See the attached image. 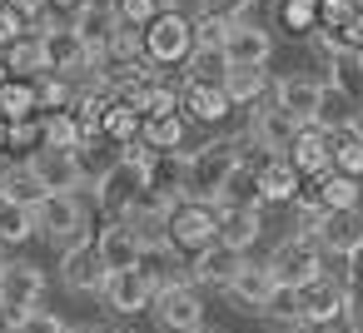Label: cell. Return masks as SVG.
Here are the masks:
<instances>
[{"label":"cell","mask_w":363,"mask_h":333,"mask_svg":"<svg viewBox=\"0 0 363 333\" xmlns=\"http://www.w3.org/2000/svg\"><path fill=\"white\" fill-rule=\"evenodd\" d=\"M11 11H16L26 26H35L40 16H50V0H11Z\"/></svg>","instance_id":"53"},{"label":"cell","mask_w":363,"mask_h":333,"mask_svg":"<svg viewBox=\"0 0 363 333\" xmlns=\"http://www.w3.org/2000/svg\"><path fill=\"white\" fill-rule=\"evenodd\" d=\"M80 6H120V0H80Z\"/></svg>","instance_id":"57"},{"label":"cell","mask_w":363,"mask_h":333,"mask_svg":"<svg viewBox=\"0 0 363 333\" xmlns=\"http://www.w3.org/2000/svg\"><path fill=\"white\" fill-rule=\"evenodd\" d=\"M169 115H179V85H155V95H150V105H145V120H169Z\"/></svg>","instance_id":"48"},{"label":"cell","mask_w":363,"mask_h":333,"mask_svg":"<svg viewBox=\"0 0 363 333\" xmlns=\"http://www.w3.org/2000/svg\"><path fill=\"white\" fill-rule=\"evenodd\" d=\"M40 229H35V209H26V204H0V249H21L26 239H35Z\"/></svg>","instance_id":"37"},{"label":"cell","mask_w":363,"mask_h":333,"mask_svg":"<svg viewBox=\"0 0 363 333\" xmlns=\"http://www.w3.org/2000/svg\"><path fill=\"white\" fill-rule=\"evenodd\" d=\"M0 194H6L11 204H26V209H35L45 199V189L30 174V164H0Z\"/></svg>","instance_id":"34"},{"label":"cell","mask_w":363,"mask_h":333,"mask_svg":"<svg viewBox=\"0 0 363 333\" xmlns=\"http://www.w3.org/2000/svg\"><path fill=\"white\" fill-rule=\"evenodd\" d=\"M0 60H6L11 80H40L45 75V60H40V40L35 35H21L11 50H0Z\"/></svg>","instance_id":"36"},{"label":"cell","mask_w":363,"mask_h":333,"mask_svg":"<svg viewBox=\"0 0 363 333\" xmlns=\"http://www.w3.org/2000/svg\"><path fill=\"white\" fill-rule=\"evenodd\" d=\"M115 16H120V26H130V30H145L160 11H155V0H120L115 6Z\"/></svg>","instance_id":"49"},{"label":"cell","mask_w":363,"mask_h":333,"mask_svg":"<svg viewBox=\"0 0 363 333\" xmlns=\"http://www.w3.org/2000/svg\"><path fill=\"white\" fill-rule=\"evenodd\" d=\"M6 135H11V125H6V120H0V149H6Z\"/></svg>","instance_id":"58"},{"label":"cell","mask_w":363,"mask_h":333,"mask_svg":"<svg viewBox=\"0 0 363 333\" xmlns=\"http://www.w3.org/2000/svg\"><path fill=\"white\" fill-rule=\"evenodd\" d=\"M224 35H229V21H204V16H194V45H224Z\"/></svg>","instance_id":"52"},{"label":"cell","mask_w":363,"mask_h":333,"mask_svg":"<svg viewBox=\"0 0 363 333\" xmlns=\"http://www.w3.org/2000/svg\"><path fill=\"white\" fill-rule=\"evenodd\" d=\"M284 159L294 164V174H298V179H323V174L333 169V135H323V130L303 125V130L294 135V145L284 149Z\"/></svg>","instance_id":"14"},{"label":"cell","mask_w":363,"mask_h":333,"mask_svg":"<svg viewBox=\"0 0 363 333\" xmlns=\"http://www.w3.org/2000/svg\"><path fill=\"white\" fill-rule=\"evenodd\" d=\"M264 318H274V323H284V328H303L298 288H274V298L264 303Z\"/></svg>","instance_id":"44"},{"label":"cell","mask_w":363,"mask_h":333,"mask_svg":"<svg viewBox=\"0 0 363 333\" xmlns=\"http://www.w3.org/2000/svg\"><path fill=\"white\" fill-rule=\"evenodd\" d=\"M229 95H224V85H199V80H184L179 85V115L184 120H194V125H219V120H229Z\"/></svg>","instance_id":"21"},{"label":"cell","mask_w":363,"mask_h":333,"mask_svg":"<svg viewBox=\"0 0 363 333\" xmlns=\"http://www.w3.org/2000/svg\"><path fill=\"white\" fill-rule=\"evenodd\" d=\"M50 11H70V16H75V11H80V0H50Z\"/></svg>","instance_id":"55"},{"label":"cell","mask_w":363,"mask_h":333,"mask_svg":"<svg viewBox=\"0 0 363 333\" xmlns=\"http://www.w3.org/2000/svg\"><path fill=\"white\" fill-rule=\"evenodd\" d=\"M219 50H224L229 70H234V65H269V55H274V35H269L259 21H234Z\"/></svg>","instance_id":"16"},{"label":"cell","mask_w":363,"mask_h":333,"mask_svg":"<svg viewBox=\"0 0 363 333\" xmlns=\"http://www.w3.org/2000/svg\"><path fill=\"white\" fill-rule=\"evenodd\" d=\"M264 269L274 273L279 288H303L308 278L323 273V249H318L313 239H303V234H289V239L264 259Z\"/></svg>","instance_id":"7"},{"label":"cell","mask_w":363,"mask_h":333,"mask_svg":"<svg viewBox=\"0 0 363 333\" xmlns=\"http://www.w3.org/2000/svg\"><path fill=\"white\" fill-rule=\"evenodd\" d=\"M259 234H264V209H219V244L249 254Z\"/></svg>","instance_id":"30"},{"label":"cell","mask_w":363,"mask_h":333,"mask_svg":"<svg viewBox=\"0 0 363 333\" xmlns=\"http://www.w3.org/2000/svg\"><path fill=\"white\" fill-rule=\"evenodd\" d=\"M274 288H279V283H274V273H269L264 264H254V259H244V269H239V273L229 278V288H224V293H229V303H234V308H249V313H264V303L274 298Z\"/></svg>","instance_id":"23"},{"label":"cell","mask_w":363,"mask_h":333,"mask_svg":"<svg viewBox=\"0 0 363 333\" xmlns=\"http://www.w3.org/2000/svg\"><path fill=\"white\" fill-rule=\"evenodd\" d=\"M343 323L348 333H363V278L358 273L343 278Z\"/></svg>","instance_id":"47"},{"label":"cell","mask_w":363,"mask_h":333,"mask_svg":"<svg viewBox=\"0 0 363 333\" xmlns=\"http://www.w3.org/2000/svg\"><path fill=\"white\" fill-rule=\"evenodd\" d=\"M313 244L323 249V259L333 254V259L348 264L358 254V244H363V209H328L318 219V229H313Z\"/></svg>","instance_id":"11"},{"label":"cell","mask_w":363,"mask_h":333,"mask_svg":"<svg viewBox=\"0 0 363 333\" xmlns=\"http://www.w3.org/2000/svg\"><path fill=\"white\" fill-rule=\"evenodd\" d=\"M298 333H328V328H298Z\"/></svg>","instance_id":"60"},{"label":"cell","mask_w":363,"mask_h":333,"mask_svg":"<svg viewBox=\"0 0 363 333\" xmlns=\"http://www.w3.org/2000/svg\"><path fill=\"white\" fill-rule=\"evenodd\" d=\"M35 40H40V60H45V75H65V80H90L95 75V60H90V50L80 45V35L70 30V21H60L55 11L50 16H40L35 26H26Z\"/></svg>","instance_id":"2"},{"label":"cell","mask_w":363,"mask_h":333,"mask_svg":"<svg viewBox=\"0 0 363 333\" xmlns=\"http://www.w3.org/2000/svg\"><path fill=\"white\" fill-rule=\"evenodd\" d=\"M318 90H323V80H318V75H284V80H274L269 100H274V105H279L289 120H298V125H313Z\"/></svg>","instance_id":"17"},{"label":"cell","mask_w":363,"mask_h":333,"mask_svg":"<svg viewBox=\"0 0 363 333\" xmlns=\"http://www.w3.org/2000/svg\"><path fill=\"white\" fill-rule=\"evenodd\" d=\"M353 135H358V140H363V115H358V120H353Z\"/></svg>","instance_id":"59"},{"label":"cell","mask_w":363,"mask_h":333,"mask_svg":"<svg viewBox=\"0 0 363 333\" xmlns=\"http://www.w3.org/2000/svg\"><path fill=\"white\" fill-rule=\"evenodd\" d=\"M95 254H100V264H105V273H120V269H140V254H145V244H140V234L125 224V219H110L105 229H95Z\"/></svg>","instance_id":"15"},{"label":"cell","mask_w":363,"mask_h":333,"mask_svg":"<svg viewBox=\"0 0 363 333\" xmlns=\"http://www.w3.org/2000/svg\"><path fill=\"white\" fill-rule=\"evenodd\" d=\"M150 313H155V318H160V328H169V333H194V328H204V298H199V288H194V283L155 288Z\"/></svg>","instance_id":"8"},{"label":"cell","mask_w":363,"mask_h":333,"mask_svg":"<svg viewBox=\"0 0 363 333\" xmlns=\"http://www.w3.org/2000/svg\"><path fill=\"white\" fill-rule=\"evenodd\" d=\"M40 149H65V154H75V149H80V120H75L70 110L45 115V120H40Z\"/></svg>","instance_id":"41"},{"label":"cell","mask_w":363,"mask_h":333,"mask_svg":"<svg viewBox=\"0 0 363 333\" xmlns=\"http://www.w3.org/2000/svg\"><path fill=\"white\" fill-rule=\"evenodd\" d=\"M145 179H150V194H155V199L179 204V199H184V149L155 154V164L145 169Z\"/></svg>","instance_id":"28"},{"label":"cell","mask_w":363,"mask_h":333,"mask_svg":"<svg viewBox=\"0 0 363 333\" xmlns=\"http://www.w3.org/2000/svg\"><path fill=\"white\" fill-rule=\"evenodd\" d=\"M140 125H145V115L130 110V105H115V100H110V110L100 115V135H105L110 145H120V149H125L130 140H140Z\"/></svg>","instance_id":"40"},{"label":"cell","mask_w":363,"mask_h":333,"mask_svg":"<svg viewBox=\"0 0 363 333\" xmlns=\"http://www.w3.org/2000/svg\"><path fill=\"white\" fill-rule=\"evenodd\" d=\"M303 184L313 189V199L323 204V214H328V209H363L358 179H348V174H338V169H328L323 179H303Z\"/></svg>","instance_id":"31"},{"label":"cell","mask_w":363,"mask_h":333,"mask_svg":"<svg viewBox=\"0 0 363 333\" xmlns=\"http://www.w3.org/2000/svg\"><path fill=\"white\" fill-rule=\"evenodd\" d=\"M21 35H30V30H26V21H21L11 6H0V50H11Z\"/></svg>","instance_id":"51"},{"label":"cell","mask_w":363,"mask_h":333,"mask_svg":"<svg viewBox=\"0 0 363 333\" xmlns=\"http://www.w3.org/2000/svg\"><path fill=\"white\" fill-rule=\"evenodd\" d=\"M140 50H145V60H150L155 70L184 65L189 50H194V21H189L184 11H160V16L140 30Z\"/></svg>","instance_id":"3"},{"label":"cell","mask_w":363,"mask_h":333,"mask_svg":"<svg viewBox=\"0 0 363 333\" xmlns=\"http://www.w3.org/2000/svg\"><path fill=\"white\" fill-rule=\"evenodd\" d=\"M348 273H358V278H363V244H358V254L348 259Z\"/></svg>","instance_id":"54"},{"label":"cell","mask_w":363,"mask_h":333,"mask_svg":"<svg viewBox=\"0 0 363 333\" xmlns=\"http://www.w3.org/2000/svg\"><path fill=\"white\" fill-rule=\"evenodd\" d=\"M333 169L348 174V179H363V140L348 130V135H333Z\"/></svg>","instance_id":"43"},{"label":"cell","mask_w":363,"mask_h":333,"mask_svg":"<svg viewBox=\"0 0 363 333\" xmlns=\"http://www.w3.org/2000/svg\"><path fill=\"white\" fill-rule=\"evenodd\" d=\"M259 6V0H199V16L204 21H249V11Z\"/></svg>","instance_id":"46"},{"label":"cell","mask_w":363,"mask_h":333,"mask_svg":"<svg viewBox=\"0 0 363 333\" xmlns=\"http://www.w3.org/2000/svg\"><path fill=\"white\" fill-rule=\"evenodd\" d=\"M164 239H169L184 259H194L199 249H209V244L219 239V209H214V204H189V199H179V204L169 209Z\"/></svg>","instance_id":"6"},{"label":"cell","mask_w":363,"mask_h":333,"mask_svg":"<svg viewBox=\"0 0 363 333\" xmlns=\"http://www.w3.org/2000/svg\"><path fill=\"white\" fill-rule=\"evenodd\" d=\"M184 135H189V120H184V115L145 120V125H140V140H145L155 154H174V149H184Z\"/></svg>","instance_id":"35"},{"label":"cell","mask_w":363,"mask_h":333,"mask_svg":"<svg viewBox=\"0 0 363 333\" xmlns=\"http://www.w3.org/2000/svg\"><path fill=\"white\" fill-rule=\"evenodd\" d=\"M145 194H150V179H145V169H140V164H130V159H120V164L95 184V204H100L110 219H125Z\"/></svg>","instance_id":"9"},{"label":"cell","mask_w":363,"mask_h":333,"mask_svg":"<svg viewBox=\"0 0 363 333\" xmlns=\"http://www.w3.org/2000/svg\"><path fill=\"white\" fill-rule=\"evenodd\" d=\"M269 90H274V80H269V70L264 65H234L229 75H224V95H229V105L239 110H254V105H264L269 100Z\"/></svg>","instance_id":"26"},{"label":"cell","mask_w":363,"mask_h":333,"mask_svg":"<svg viewBox=\"0 0 363 333\" xmlns=\"http://www.w3.org/2000/svg\"><path fill=\"white\" fill-rule=\"evenodd\" d=\"M45 293V273L30 259H6L0 264V328H11L21 313H30Z\"/></svg>","instance_id":"5"},{"label":"cell","mask_w":363,"mask_h":333,"mask_svg":"<svg viewBox=\"0 0 363 333\" xmlns=\"http://www.w3.org/2000/svg\"><path fill=\"white\" fill-rule=\"evenodd\" d=\"M298 308H303V328H333L343 323V278L338 273H318L298 288Z\"/></svg>","instance_id":"10"},{"label":"cell","mask_w":363,"mask_h":333,"mask_svg":"<svg viewBox=\"0 0 363 333\" xmlns=\"http://www.w3.org/2000/svg\"><path fill=\"white\" fill-rule=\"evenodd\" d=\"M0 6H11V0H0Z\"/></svg>","instance_id":"62"},{"label":"cell","mask_w":363,"mask_h":333,"mask_svg":"<svg viewBox=\"0 0 363 333\" xmlns=\"http://www.w3.org/2000/svg\"><path fill=\"white\" fill-rule=\"evenodd\" d=\"M254 179H259V204H294L298 189H303V179L294 174V164H289L284 154L264 159V164L254 169Z\"/></svg>","instance_id":"24"},{"label":"cell","mask_w":363,"mask_h":333,"mask_svg":"<svg viewBox=\"0 0 363 333\" xmlns=\"http://www.w3.org/2000/svg\"><path fill=\"white\" fill-rule=\"evenodd\" d=\"M244 259L249 254H239V249H229V244H209V249H199L194 259H189V269H184V278L194 283V288H229V278L244 269Z\"/></svg>","instance_id":"13"},{"label":"cell","mask_w":363,"mask_h":333,"mask_svg":"<svg viewBox=\"0 0 363 333\" xmlns=\"http://www.w3.org/2000/svg\"><path fill=\"white\" fill-rule=\"evenodd\" d=\"M35 229L60 249L90 244V204L80 194H45L35 204Z\"/></svg>","instance_id":"4"},{"label":"cell","mask_w":363,"mask_h":333,"mask_svg":"<svg viewBox=\"0 0 363 333\" xmlns=\"http://www.w3.org/2000/svg\"><path fill=\"white\" fill-rule=\"evenodd\" d=\"M100 298H105V308H110V313L135 318V313H145V308H150L155 288L145 283V273H140V269H120V273H110V278H105Z\"/></svg>","instance_id":"19"},{"label":"cell","mask_w":363,"mask_h":333,"mask_svg":"<svg viewBox=\"0 0 363 333\" xmlns=\"http://www.w3.org/2000/svg\"><path fill=\"white\" fill-rule=\"evenodd\" d=\"M179 6H189V0H155V11H179Z\"/></svg>","instance_id":"56"},{"label":"cell","mask_w":363,"mask_h":333,"mask_svg":"<svg viewBox=\"0 0 363 333\" xmlns=\"http://www.w3.org/2000/svg\"><path fill=\"white\" fill-rule=\"evenodd\" d=\"M26 164H30V174L40 179L45 194H75V189H85L80 169H75V154H65V149H35Z\"/></svg>","instance_id":"22"},{"label":"cell","mask_w":363,"mask_h":333,"mask_svg":"<svg viewBox=\"0 0 363 333\" xmlns=\"http://www.w3.org/2000/svg\"><path fill=\"white\" fill-rule=\"evenodd\" d=\"M229 75V60L219 45H194L189 60H184V80H199V85H224Z\"/></svg>","instance_id":"38"},{"label":"cell","mask_w":363,"mask_h":333,"mask_svg":"<svg viewBox=\"0 0 363 333\" xmlns=\"http://www.w3.org/2000/svg\"><path fill=\"white\" fill-rule=\"evenodd\" d=\"M274 21L289 35H313L318 30V0H274Z\"/></svg>","instance_id":"39"},{"label":"cell","mask_w":363,"mask_h":333,"mask_svg":"<svg viewBox=\"0 0 363 333\" xmlns=\"http://www.w3.org/2000/svg\"><path fill=\"white\" fill-rule=\"evenodd\" d=\"M0 264H6V259H0Z\"/></svg>","instance_id":"64"},{"label":"cell","mask_w":363,"mask_h":333,"mask_svg":"<svg viewBox=\"0 0 363 333\" xmlns=\"http://www.w3.org/2000/svg\"><path fill=\"white\" fill-rule=\"evenodd\" d=\"M35 105L50 110V115L70 110V105H75V80H65V75H40V80H35Z\"/></svg>","instance_id":"42"},{"label":"cell","mask_w":363,"mask_h":333,"mask_svg":"<svg viewBox=\"0 0 363 333\" xmlns=\"http://www.w3.org/2000/svg\"><path fill=\"white\" fill-rule=\"evenodd\" d=\"M239 149H244L239 135H219L199 149H184V199L189 204H214L224 179L239 169Z\"/></svg>","instance_id":"1"},{"label":"cell","mask_w":363,"mask_h":333,"mask_svg":"<svg viewBox=\"0 0 363 333\" xmlns=\"http://www.w3.org/2000/svg\"><path fill=\"white\" fill-rule=\"evenodd\" d=\"M323 85H333L343 100H353L358 110H363V55L358 50H338V55H328L323 60Z\"/></svg>","instance_id":"27"},{"label":"cell","mask_w":363,"mask_h":333,"mask_svg":"<svg viewBox=\"0 0 363 333\" xmlns=\"http://www.w3.org/2000/svg\"><path fill=\"white\" fill-rule=\"evenodd\" d=\"M40 105H35V80H6L0 85V120L6 125H21V120H35Z\"/></svg>","instance_id":"33"},{"label":"cell","mask_w":363,"mask_h":333,"mask_svg":"<svg viewBox=\"0 0 363 333\" xmlns=\"http://www.w3.org/2000/svg\"><path fill=\"white\" fill-rule=\"evenodd\" d=\"M184 269H189V259H184L174 244H145V254H140V273H145V283H150V288L189 283V278H184Z\"/></svg>","instance_id":"25"},{"label":"cell","mask_w":363,"mask_h":333,"mask_svg":"<svg viewBox=\"0 0 363 333\" xmlns=\"http://www.w3.org/2000/svg\"><path fill=\"white\" fill-rule=\"evenodd\" d=\"M115 164H120V145H110V140H85L75 149V169H80V184L85 189H95Z\"/></svg>","instance_id":"32"},{"label":"cell","mask_w":363,"mask_h":333,"mask_svg":"<svg viewBox=\"0 0 363 333\" xmlns=\"http://www.w3.org/2000/svg\"><path fill=\"white\" fill-rule=\"evenodd\" d=\"M60 278H65L70 293H95L100 298V288H105L110 273H105L95 244H75V249H60Z\"/></svg>","instance_id":"18"},{"label":"cell","mask_w":363,"mask_h":333,"mask_svg":"<svg viewBox=\"0 0 363 333\" xmlns=\"http://www.w3.org/2000/svg\"><path fill=\"white\" fill-rule=\"evenodd\" d=\"M0 204H6V194H0Z\"/></svg>","instance_id":"63"},{"label":"cell","mask_w":363,"mask_h":333,"mask_svg":"<svg viewBox=\"0 0 363 333\" xmlns=\"http://www.w3.org/2000/svg\"><path fill=\"white\" fill-rule=\"evenodd\" d=\"M303 125L298 120H289L274 100H264V105H254V115H249V145L254 149H264V154H284L289 145H294V135H298Z\"/></svg>","instance_id":"12"},{"label":"cell","mask_w":363,"mask_h":333,"mask_svg":"<svg viewBox=\"0 0 363 333\" xmlns=\"http://www.w3.org/2000/svg\"><path fill=\"white\" fill-rule=\"evenodd\" d=\"M70 30L80 35V45L90 50V60L100 65V60H105L110 35L120 30V16H115V6H80V11L70 16Z\"/></svg>","instance_id":"20"},{"label":"cell","mask_w":363,"mask_h":333,"mask_svg":"<svg viewBox=\"0 0 363 333\" xmlns=\"http://www.w3.org/2000/svg\"><path fill=\"white\" fill-rule=\"evenodd\" d=\"M6 149H40V120H21V125H11V135H6Z\"/></svg>","instance_id":"50"},{"label":"cell","mask_w":363,"mask_h":333,"mask_svg":"<svg viewBox=\"0 0 363 333\" xmlns=\"http://www.w3.org/2000/svg\"><path fill=\"white\" fill-rule=\"evenodd\" d=\"M0 333H70V323L60 313H50V308H30V313H21L11 328H0Z\"/></svg>","instance_id":"45"},{"label":"cell","mask_w":363,"mask_h":333,"mask_svg":"<svg viewBox=\"0 0 363 333\" xmlns=\"http://www.w3.org/2000/svg\"><path fill=\"white\" fill-rule=\"evenodd\" d=\"M358 115H363V110H358L353 100H343L333 85H323V90H318V110H313V130H323V135H348Z\"/></svg>","instance_id":"29"},{"label":"cell","mask_w":363,"mask_h":333,"mask_svg":"<svg viewBox=\"0 0 363 333\" xmlns=\"http://www.w3.org/2000/svg\"><path fill=\"white\" fill-rule=\"evenodd\" d=\"M194 333H219V328H209V323H204V328H194Z\"/></svg>","instance_id":"61"}]
</instances>
